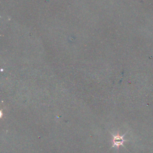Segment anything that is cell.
<instances>
[{"instance_id":"6da1fadb","label":"cell","mask_w":153,"mask_h":153,"mask_svg":"<svg viewBox=\"0 0 153 153\" xmlns=\"http://www.w3.org/2000/svg\"><path fill=\"white\" fill-rule=\"evenodd\" d=\"M125 136V134H123V136H120V134H117V135H113V145L112 147L114 146H117V147H119L120 145H123V143L126 141H127L126 140H124L123 139V137Z\"/></svg>"}]
</instances>
